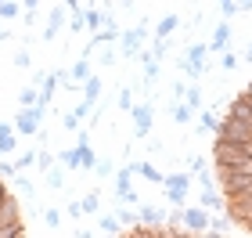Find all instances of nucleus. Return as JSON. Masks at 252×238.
<instances>
[{"instance_id": "obj_1", "label": "nucleus", "mask_w": 252, "mask_h": 238, "mask_svg": "<svg viewBox=\"0 0 252 238\" xmlns=\"http://www.w3.org/2000/svg\"><path fill=\"white\" fill-rule=\"evenodd\" d=\"M213 163H216V170H245V166L252 163L249 144H223V141H213Z\"/></svg>"}, {"instance_id": "obj_2", "label": "nucleus", "mask_w": 252, "mask_h": 238, "mask_svg": "<svg viewBox=\"0 0 252 238\" xmlns=\"http://www.w3.org/2000/svg\"><path fill=\"white\" fill-rule=\"evenodd\" d=\"M223 199H252V173L249 170H216Z\"/></svg>"}, {"instance_id": "obj_3", "label": "nucleus", "mask_w": 252, "mask_h": 238, "mask_svg": "<svg viewBox=\"0 0 252 238\" xmlns=\"http://www.w3.org/2000/svg\"><path fill=\"white\" fill-rule=\"evenodd\" d=\"M216 141H223V144H249L252 141V123L223 119L220 127H216Z\"/></svg>"}, {"instance_id": "obj_4", "label": "nucleus", "mask_w": 252, "mask_h": 238, "mask_svg": "<svg viewBox=\"0 0 252 238\" xmlns=\"http://www.w3.org/2000/svg\"><path fill=\"white\" fill-rule=\"evenodd\" d=\"M144 36H148V26H133V29L119 33V54H123V58H137Z\"/></svg>"}, {"instance_id": "obj_5", "label": "nucleus", "mask_w": 252, "mask_h": 238, "mask_svg": "<svg viewBox=\"0 0 252 238\" xmlns=\"http://www.w3.org/2000/svg\"><path fill=\"white\" fill-rule=\"evenodd\" d=\"M209 217L213 213H205L202 206H184V228L191 235H205L209 231Z\"/></svg>"}, {"instance_id": "obj_6", "label": "nucleus", "mask_w": 252, "mask_h": 238, "mask_svg": "<svg viewBox=\"0 0 252 238\" xmlns=\"http://www.w3.org/2000/svg\"><path fill=\"white\" fill-rule=\"evenodd\" d=\"M130 116H133V127H137L133 134H137V137H148V134H152V116H155V108L144 101V105H133V108H130Z\"/></svg>"}, {"instance_id": "obj_7", "label": "nucleus", "mask_w": 252, "mask_h": 238, "mask_svg": "<svg viewBox=\"0 0 252 238\" xmlns=\"http://www.w3.org/2000/svg\"><path fill=\"white\" fill-rule=\"evenodd\" d=\"M227 220L231 224H249L252 220V199H227Z\"/></svg>"}, {"instance_id": "obj_8", "label": "nucleus", "mask_w": 252, "mask_h": 238, "mask_svg": "<svg viewBox=\"0 0 252 238\" xmlns=\"http://www.w3.org/2000/svg\"><path fill=\"white\" fill-rule=\"evenodd\" d=\"M137 224H141V228H162L166 224V209L141 202V206H137Z\"/></svg>"}, {"instance_id": "obj_9", "label": "nucleus", "mask_w": 252, "mask_h": 238, "mask_svg": "<svg viewBox=\"0 0 252 238\" xmlns=\"http://www.w3.org/2000/svg\"><path fill=\"white\" fill-rule=\"evenodd\" d=\"M112 22H116V18H112L108 11H101V7H83V26H87L90 33H101V29H108Z\"/></svg>"}, {"instance_id": "obj_10", "label": "nucleus", "mask_w": 252, "mask_h": 238, "mask_svg": "<svg viewBox=\"0 0 252 238\" xmlns=\"http://www.w3.org/2000/svg\"><path fill=\"white\" fill-rule=\"evenodd\" d=\"M112 40H119V26H116V22H112L108 29H101V33H94V36H90L87 51H83V58H90V51H94V47H108Z\"/></svg>"}, {"instance_id": "obj_11", "label": "nucleus", "mask_w": 252, "mask_h": 238, "mask_svg": "<svg viewBox=\"0 0 252 238\" xmlns=\"http://www.w3.org/2000/svg\"><path fill=\"white\" fill-rule=\"evenodd\" d=\"M65 22H68V11H65V4H58V7H54L51 15H47V29H43V40H54Z\"/></svg>"}, {"instance_id": "obj_12", "label": "nucleus", "mask_w": 252, "mask_h": 238, "mask_svg": "<svg viewBox=\"0 0 252 238\" xmlns=\"http://www.w3.org/2000/svg\"><path fill=\"white\" fill-rule=\"evenodd\" d=\"M198 206H202L205 213H216V209H227V199H223L216 188H202V195H198Z\"/></svg>"}, {"instance_id": "obj_13", "label": "nucleus", "mask_w": 252, "mask_h": 238, "mask_svg": "<svg viewBox=\"0 0 252 238\" xmlns=\"http://www.w3.org/2000/svg\"><path fill=\"white\" fill-rule=\"evenodd\" d=\"M112 180H116V199L123 202V199H126V195L133 191V170H130V166H119V170H116V177H112Z\"/></svg>"}, {"instance_id": "obj_14", "label": "nucleus", "mask_w": 252, "mask_h": 238, "mask_svg": "<svg viewBox=\"0 0 252 238\" xmlns=\"http://www.w3.org/2000/svg\"><path fill=\"white\" fill-rule=\"evenodd\" d=\"M227 43H231V26L220 22V26L213 29V40L205 43V47H209V54H220V51H227Z\"/></svg>"}, {"instance_id": "obj_15", "label": "nucleus", "mask_w": 252, "mask_h": 238, "mask_svg": "<svg viewBox=\"0 0 252 238\" xmlns=\"http://www.w3.org/2000/svg\"><path fill=\"white\" fill-rule=\"evenodd\" d=\"M15 127L26 134V137H36V134H40V123L32 119V112H29V108H22L18 116H15Z\"/></svg>"}, {"instance_id": "obj_16", "label": "nucleus", "mask_w": 252, "mask_h": 238, "mask_svg": "<svg viewBox=\"0 0 252 238\" xmlns=\"http://www.w3.org/2000/svg\"><path fill=\"white\" fill-rule=\"evenodd\" d=\"M177 26H180V15H162L155 26V40H169L177 33Z\"/></svg>"}, {"instance_id": "obj_17", "label": "nucleus", "mask_w": 252, "mask_h": 238, "mask_svg": "<svg viewBox=\"0 0 252 238\" xmlns=\"http://www.w3.org/2000/svg\"><path fill=\"white\" fill-rule=\"evenodd\" d=\"M137 177H144V180H152V184H166V173H158V170L152 166V163H133L130 166Z\"/></svg>"}, {"instance_id": "obj_18", "label": "nucleus", "mask_w": 252, "mask_h": 238, "mask_svg": "<svg viewBox=\"0 0 252 238\" xmlns=\"http://www.w3.org/2000/svg\"><path fill=\"white\" fill-rule=\"evenodd\" d=\"M90 76H94V72H90V62H87V58H79L72 69H68V83H72V87H76V83H87Z\"/></svg>"}, {"instance_id": "obj_19", "label": "nucleus", "mask_w": 252, "mask_h": 238, "mask_svg": "<svg viewBox=\"0 0 252 238\" xmlns=\"http://www.w3.org/2000/svg\"><path fill=\"white\" fill-rule=\"evenodd\" d=\"M18 148V137L11 134V123H0V155H11Z\"/></svg>"}, {"instance_id": "obj_20", "label": "nucleus", "mask_w": 252, "mask_h": 238, "mask_svg": "<svg viewBox=\"0 0 252 238\" xmlns=\"http://www.w3.org/2000/svg\"><path fill=\"white\" fill-rule=\"evenodd\" d=\"M101 90H105V83H101L97 76H90L87 83H83V101H90V105H94V101L101 98Z\"/></svg>"}, {"instance_id": "obj_21", "label": "nucleus", "mask_w": 252, "mask_h": 238, "mask_svg": "<svg viewBox=\"0 0 252 238\" xmlns=\"http://www.w3.org/2000/svg\"><path fill=\"white\" fill-rule=\"evenodd\" d=\"M216 127H220V119H216V112H209V108H202L198 112V134H216Z\"/></svg>"}, {"instance_id": "obj_22", "label": "nucleus", "mask_w": 252, "mask_h": 238, "mask_svg": "<svg viewBox=\"0 0 252 238\" xmlns=\"http://www.w3.org/2000/svg\"><path fill=\"white\" fill-rule=\"evenodd\" d=\"M191 173H188V170H184V173H166V188H180V191H188L191 188Z\"/></svg>"}, {"instance_id": "obj_23", "label": "nucleus", "mask_w": 252, "mask_h": 238, "mask_svg": "<svg viewBox=\"0 0 252 238\" xmlns=\"http://www.w3.org/2000/svg\"><path fill=\"white\" fill-rule=\"evenodd\" d=\"M54 163H58V155H51L47 148H40V152H36V166H40V173H43V177H47L51 170H54Z\"/></svg>"}, {"instance_id": "obj_24", "label": "nucleus", "mask_w": 252, "mask_h": 238, "mask_svg": "<svg viewBox=\"0 0 252 238\" xmlns=\"http://www.w3.org/2000/svg\"><path fill=\"white\" fill-rule=\"evenodd\" d=\"M97 228L105 231L108 238H119V228H123V224L116 220V213H112V217H97Z\"/></svg>"}, {"instance_id": "obj_25", "label": "nucleus", "mask_w": 252, "mask_h": 238, "mask_svg": "<svg viewBox=\"0 0 252 238\" xmlns=\"http://www.w3.org/2000/svg\"><path fill=\"white\" fill-rule=\"evenodd\" d=\"M79 152V170H97V155L90 144H83V148H76Z\"/></svg>"}, {"instance_id": "obj_26", "label": "nucleus", "mask_w": 252, "mask_h": 238, "mask_svg": "<svg viewBox=\"0 0 252 238\" xmlns=\"http://www.w3.org/2000/svg\"><path fill=\"white\" fill-rule=\"evenodd\" d=\"M15 15H22V4H18V0H0V22H11Z\"/></svg>"}, {"instance_id": "obj_27", "label": "nucleus", "mask_w": 252, "mask_h": 238, "mask_svg": "<svg viewBox=\"0 0 252 238\" xmlns=\"http://www.w3.org/2000/svg\"><path fill=\"white\" fill-rule=\"evenodd\" d=\"M184 105L194 112V108H202V90L194 87V83H188V90H184Z\"/></svg>"}, {"instance_id": "obj_28", "label": "nucleus", "mask_w": 252, "mask_h": 238, "mask_svg": "<svg viewBox=\"0 0 252 238\" xmlns=\"http://www.w3.org/2000/svg\"><path fill=\"white\" fill-rule=\"evenodd\" d=\"M18 101H22V108H36V105H40V90H36V87H26V90L18 94Z\"/></svg>"}, {"instance_id": "obj_29", "label": "nucleus", "mask_w": 252, "mask_h": 238, "mask_svg": "<svg viewBox=\"0 0 252 238\" xmlns=\"http://www.w3.org/2000/svg\"><path fill=\"white\" fill-rule=\"evenodd\" d=\"M169 116H173V123H180V127H184V123H191V116H194V112H191L188 105H180V101H177V105L169 108Z\"/></svg>"}, {"instance_id": "obj_30", "label": "nucleus", "mask_w": 252, "mask_h": 238, "mask_svg": "<svg viewBox=\"0 0 252 238\" xmlns=\"http://www.w3.org/2000/svg\"><path fill=\"white\" fill-rule=\"evenodd\" d=\"M58 163H62L65 170H79V152H76V148H65V152L58 155Z\"/></svg>"}, {"instance_id": "obj_31", "label": "nucleus", "mask_w": 252, "mask_h": 238, "mask_svg": "<svg viewBox=\"0 0 252 238\" xmlns=\"http://www.w3.org/2000/svg\"><path fill=\"white\" fill-rule=\"evenodd\" d=\"M116 220L123 224V228H126V231H130V228H137V213H133L130 206H123V209L116 213Z\"/></svg>"}, {"instance_id": "obj_32", "label": "nucleus", "mask_w": 252, "mask_h": 238, "mask_svg": "<svg viewBox=\"0 0 252 238\" xmlns=\"http://www.w3.org/2000/svg\"><path fill=\"white\" fill-rule=\"evenodd\" d=\"M79 206H83V213H97V209H101V195H97V191H87Z\"/></svg>"}, {"instance_id": "obj_33", "label": "nucleus", "mask_w": 252, "mask_h": 238, "mask_svg": "<svg viewBox=\"0 0 252 238\" xmlns=\"http://www.w3.org/2000/svg\"><path fill=\"white\" fill-rule=\"evenodd\" d=\"M227 228H231V220H227V217H220V213H213V217H209V231L213 235H223Z\"/></svg>"}, {"instance_id": "obj_34", "label": "nucleus", "mask_w": 252, "mask_h": 238, "mask_svg": "<svg viewBox=\"0 0 252 238\" xmlns=\"http://www.w3.org/2000/svg\"><path fill=\"white\" fill-rule=\"evenodd\" d=\"M62 217H65V213L62 209H43V224H47V228H62Z\"/></svg>"}, {"instance_id": "obj_35", "label": "nucleus", "mask_w": 252, "mask_h": 238, "mask_svg": "<svg viewBox=\"0 0 252 238\" xmlns=\"http://www.w3.org/2000/svg\"><path fill=\"white\" fill-rule=\"evenodd\" d=\"M94 173H97L101 180H112V177H116V166H112L108 159H97V170H94Z\"/></svg>"}, {"instance_id": "obj_36", "label": "nucleus", "mask_w": 252, "mask_h": 238, "mask_svg": "<svg viewBox=\"0 0 252 238\" xmlns=\"http://www.w3.org/2000/svg\"><path fill=\"white\" fill-rule=\"evenodd\" d=\"M116 105H119L123 112H130V108H133V90H130V87H123V90H119V98H116Z\"/></svg>"}, {"instance_id": "obj_37", "label": "nucleus", "mask_w": 252, "mask_h": 238, "mask_svg": "<svg viewBox=\"0 0 252 238\" xmlns=\"http://www.w3.org/2000/svg\"><path fill=\"white\" fill-rule=\"evenodd\" d=\"M158 72H162V65H158V62H152V65H144V87H152L155 79H158Z\"/></svg>"}, {"instance_id": "obj_38", "label": "nucleus", "mask_w": 252, "mask_h": 238, "mask_svg": "<svg viewBox=\"0 0 252 238\" xmlns=\"http://www.w3.org/2000/svg\"><path fill=\"white\" fill-rule=\"evenodd\" d=\"M220 11L227 18H234V15H242V4H238V0H220Z\"/></svg>"}, {"instance_id": "obj_39", "label": "nucleus", "mask_w": 252, "mask_h": 238, "mask_svg": "<svg viewBox=\"0 0 252 238\" xmlns=\"http://www.w3.org/2000/svg\"><path fill=\"white\" fill-rule=\"evenodd\" d=\"M166 199L173 202V206L184 209V199H188V191H180V188H166Z\"/></svg>"}, {"instance_id": "obj_40", "label": "nucleus", "mask_w": 252, "mask_h": 238, "mask_svg": "<svg viewBox=\"0 0 252 238\" xmlns=\"http://www.w3.org/2000/svg\"><path fill=\"white\" fill-rule=\"evenodd\" d=\"M202 170H209V159H205V155H191V170H188V173L194 177V173H202Z\"/></svg>"}, {"instance_id": "obj_41", "label": "nucleus", "mask_w": 252, "mask_h": 238, "mask_svg": "<svg viewBox=\"0 0 252 238\" xmlns=\"http://www.w3.org/2000/svg\"><path fill=\"white\" fill-rule=\"evenodd\" d=\"M169 43H173V40H155V47H152V58H155V62H162V58H166Z\"/></svg>"}, {"instance_id": "obj_42", "label": "nucleus", "mask_w": 252, "mask_h": 238, "mask_svg": "<svg viewBox=\"0 0 252 238\" xmlns=\"http://www.w3.org/2000/svg\"><path fill=\"white\" fill-rule=\"evenodd\" d=\"M90 112H94V105H90V101H76V108H72V116L76 119H87Z\"/></svg>"}, {"instance_id": "obj_43", "label": "nucleus", "mask_w": 252, "mask_h": 238, "mask_svg": "<svg viewBox=\"0 0 252 238\" xmlns=\"http://www.w3.org/2000/svg\"><path fill=\"white\" fill-rule=\"evenodd\" d=\"M47 184H51V188H62V184H65V173H62L58 166H54L51 173H47Z\"/></svg>"}, {"instance_id": "obj_44", "label": "nucleus", "mask_w": 252, "mask_h": 238, "mask_svg": "<svg viewBox=\"0 0 252 238\" xmlns=\"http://www.w3.org/2000/svg\"><path fill=\"white\" fill-rule=\"evenodd\" d=\"M220 65H223V69H227V72H231V69H234V65H238V54H231V51H223V58H220Z\"/></svg>"}, {"instance_id": "obj_45", "label": "nucleus", "mask_w": 252, "mask_h": 238, "mask_svg": "<svg viewBox=\"0 0 252 238\" xmlns=\"http://www.w3.org/2000/svg\"><path fill=\"white\" fill-rule=\"evenodd\" d=\"M15 65H18V69H29V65H32L29 51H18V54H15Z\"/></svg>"}, {"instance_id": "obj_46", "label": "nucleus", "mask_w": 252, "mask_h": 238, "mask_svg": "<svg viewBox=\"0 0 252 238\" xmlns=\"http://www.w3.org/2000/svg\"><path fill=\"white\" fill-rule=\"evenodd\" d=\"M62 123H65V130H79V119L72 116V112H65V116H62Z\"/></svg>"}, {"instance_id": "obj_47", "label": "nucleus", "mask_w": 252, "mask_h": 238, "mask_svg": "<svg viewBox=\"0 0 252 238\" xmlns=\"http://www.w3.org/2000/svg\"><path fill=\"white\" fill-rule=\"evenodd\" d=\"M194 180H198L202 188H213V177H209V170H202V173H194Z\"/></svg>"}, {"instance_id": "obj_48", "label": "nucleus", "mask_w": 252, "mask_h": 238, "mask_svg": "<svg viewBox=\"0 0 252 238\" xmlns=\"http://www.w3.org/2000/svg\"><path fill=\"white\" fill-rule=\"evenodd\" d=\"M68 29H72V33H79V29H87V26H83V15H72V18H68Z\"/></svg>"}, {"instance_id": "obj_49", "label": "nucleus", "mask_w": 252, "mask_h": 238, "mask_svg": "<svg viewBox=\"0 0 252 238\" xmlns=\"http://www.w3.org/2000/svg\"><path fill=\"white\" fill-rule=\"evenodd\" d=\"M15 184H18V188H22V191H32V180H29V177H22V173H18V177H15Z\"/></svg>"}, {"instance_id": "obj_50", "label": "nucleus", "mask_w": 252, "mask_h": 238, "mask_svg": "<svg viewBox=\"0 0 252 238\" xmlns=\"http://www.w3.org/2000/svg\"><path fill=\"white\" fill-rule=\"evenodd\" d=\"M101 65H116V51H101Z\"/></svg>"}, {"instance_id": "obj_51", "label": "nucleus", "mask_w": 252, "mask_h": 238, "mask_svg": "<svg viewBox=\"0 0 252 238\" xmlns=\"http://www.w3.org/2000/svg\"><path fill=\"white\" fill-rule=\"evenodd\" d=\"M184 90H188V83H184V79H177V83H173V98H184Z\"/></svg>"}, {"instance_id": "obj_52", "label": "nucleus", "mask_w": 252, "mask_h": 238, "mask_svg": "<svg viewBox=\"0 0 252 238\" xmlns=\"http://www.w3.org/2000/svg\"><path fill=\"white\" fill-rule=\"evenodd\" d=\"M68 217H83V206H79V202H68Z\"/></svg>"}, {"instance_id": "obj_53", "label": "nucleus", "mask_w": 252, "mask_h": 238, "mask_svg": "<svg viewBox=\"0 0 252 238\" xmlns=\"http://www.w3.org/2000/svg\"><path fill=\"white\" fill-rule=\"evenodd\" d=\"M7 195H11V191H7V184H4V177H0V202H4Z\"/></svg>"}, {"instance_id": "obj_54", "label": "nucleus", "mask_w": 252, "mask_h": 238, "mask_svg": "<svg viewBox=\"0 0 252 238\" xmlns=\"http://www.w3.org/2000/svg\"><path fill=\"white\" fill-rule=\"evenodd\" d=\"M76 238H94V235H90L87 228H79V231H76Z\"/></svg>"}, {"instance_id": "obj_55", "label": "nucleus", "mask_w": 252, "mask_h": 238, "mask_svg": "<svg viewBox=\"0 0 252 238\" xmlns=\"http://www.w3.org/2000/svg\"><path fill=\"white\" fill-rule=\"evenodd\" d=\"M194 238H223V235H213V231H205V235H194Z\"/></svg>"}, {"instance_id": "obj_56", "label": "nucleus", "mask_w": 252, "mask_h": 238, "mask_svg": "<svg viewBox=\"0 0 252 238\" xmlns=\"http://www.w3.org/2000/svg\"><path fill=\"white\" fill-rule=\"evenodd\" d=\"M245 58H249V62H252V43H249V51H245Z\"/></svg>"}, {"instance_id": "obj_57", "label": "nucleus", "mask_w": 252, "mask_h": 238, "mask_svg": "<svg viewBox=\"0 0 252 238\" xmlns=\"http://www.w3.org/2000/svg\"><path fill=\"white\" fill-rule=\"evenodd\" d=\"M4 36H7V33H4V26H0V40H4Z\"/></svg>"}, {"instance_id": "obj_58", "label": "nucleus", "mask_w": 252, "mask_h": 238, "mask_svg": "<svg viewBox=\"0 0 252 238\" xmlns=\"http://www.w3.org/2000/svg\"><path fill=\"white\" fill-rule=\"evenodd\" d=\"M245 228H249V235H252V220H249V224H245Z\"/></svg>"}, {"instance_id": "obj_59", "label": "nucleus", "mask_w": 252, "mask_h": 238, "mask_svg": "<svg viewBox=\"0 0 252 238\" xmlns=\"http://www.w3.org/2000/svg\"><path fill=\"white\" fill-rule=\"evenodd\" d=\"M15 238H26V231H22V235H15Z\"/></svg>"}]
</instances>
